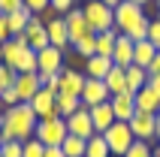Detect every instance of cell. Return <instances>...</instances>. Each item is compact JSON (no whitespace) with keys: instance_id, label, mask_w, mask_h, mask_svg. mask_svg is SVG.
I'll use <instances>...</instances> for the list:
<instances>
[{"instance_id":"6da1fadb","label":"cell","mask_w":160,"mask_h":157,"mask_svg":"<svg viewBox=\"0 0 160 157\" xmlns=\"http://www.w3.org/2000/svg\"><path fill=\"white\" fill-rule=\"evenodd\" d=\"M0 124H3L6 139L27 142V139H33V130H36V124H39V118H36V112H33L30 103H15V106H9L6 112H3Z\"/></svg>"},{"instance_id":"7a4b0ae2","label":"cell","mask_w":160,"mask_h":157,"mask_svg":"<svg viewBox=\"0 0 160 157\" xmlns=\"http://www.w3.org/2000/svg\"><path fill=\"white\" fill-rule=\"evenodd\" d=\"M0 48H3V63L12 67L15 73H33L36 70V52L27 45L24 36H12Z\"/></svg>"},{"instance_id":"3957f363","label":"cell","mask_w":160,"mask_h":157,"mask_svg":"<svg viewBox=\"0 0 160 157\" xmlns=\"http://www.w3.org/2000/svg\"><path fill=\"white\" fill-rule=\"evenodd\" d=\"M82 12H85V21H88V27L94 33H103V30L115 27V9L106 6L103 0H85Z\"/></svg>"},{"instance_id":"277c9868","label":"cell","mask_w":160,"mask_h":157,"mask_svg":"<svg viewBox=\"0 0 160 157\" xmlns=\"http://www.w3.org/2000/svg\"><path fill=\"white\" fill-rule=\"evenodd\" d=\"M145 6L133 3V0H121L115 6V30L118 33H133L139 24H145Z\"/></svg>"},{"instance_id":"5b68a950","label":"cell","mask_w":160,"mask_h":157,"mask_svg":"<svg viewBox=\"0 0 160 157\" xmlns=\"http://www.w3.org/2000/svg\"><path fill=\"white\" fill-rule=\"evenodd\" d=\"M70 136V130H67V118H45V121L36 124L33 130V139H39L42 145H63V139Z\"/></svg>"},{"instance_id":"8992f818","label":"cell","mask_w":160,"mask_h":157,"mask_svg":"<svg viewBox=\"0 0 160 157\" xmlns=\"http://www.w3.org/2000/svg\"><path fill=\"white\" fill-rule=\"evenodd\" d=\"M103 139H106V145H109V151H112V154L124 157L127 148L136 142V136H133V130H130V124H127V121H115L106 133H103Z\"/></svg>"},{"instance_id":"52a82bcc","label":"cell","mask_w":160,"mask_h":157,"mask_svg":"<svg viewBox=\"0 0 160 157\" xmlns=\"http://www.w3.org/2000/svg\"><path fill=\"white\" fill-rule=\"evenodd\" d=\"M127 124H130V130H133L136 139H145V142L157 139V115H151V112H139V109H136V115H133Z\"/></svg>"},{"instance_id":"ba28073f","label":"cell","mask_w":160,"mask_h":157,"mask_svg":"<svg viewBox=\"0 0 160 157\" xmlns=\"http://www.w3.org/2000/svg\"><path fill=\"white\" fill-rule=\"evenodd\" d=\"M109 88H106V82L103 78H85V88H82V94H79V100H82V106L85 109H91V106H100V103H109Z\"/></svg>"},{"instance_id":"9c48e42d","label":"cell","mask_w":160,"mask_h":157,"mask_svg":"<svg viewBox=\"0 0 160 157\" xmlns=\"http://www.w3.org/2000/svg\"><path fill=\"white\" fill-rule=\"evenodd\" d=\"M30 106H33V112H36L39 121H45V118H58V91L39 88L36 97L30 100Z\"/></svg>"},{"instance_id":"30bf717a","label":"cell","mask_w":160,"mask_h":157,"mask_svg":"<svg viewBox=\"0 0 160 157\" xmlns=\"http://www.w3.org/2000/svg\"><path fill=\"white\" fill-rule=\"evenodd\" d=\"M63 70V52L54 45H45L36 52V73H61Z\"/></svg>"},{"instance_id":"8fae6325","label":"cell","mask_w":160,"mask_h":157,"mask_svg":"<svg viewBox=\"0 0 160 157\" xmlns=\"http://www.w3.org/2000/svg\"><path fill=\"white\" fill-rule=\"evenodd\" d=\"M67 130H70L72 136H79V139H91V136H94V124H91V109H85V106H82L79 112H72L70 118H67Z\"/></svg>"},{"instance_id":"7c38bea8","label":"cell","mask_w":160,"mask_h":157,"mask_svg":"<svg viewBox=\"0 0 160 157\" xmlns=\"http://www.w3.org/2000/svg\"><path fill=\"white\" fill-rule=\"evenodd\" d=\"M24 39H27V45H30L33 52H39V48L48 45V30H45V24H42V15H33L30 21H27Z\"/></svg>"},{"instance_id":"4fadbf2b","label":"cell","mask_w":160,"mask_h":157,"mask_svg":"<svg viewBox=\"0 0 160 157\" xmlns=\"http://www.w3.org/2000/svg\"><path fill=\"white\" fill-rule=\"evenodd\" d=\"M42 88V82H39V73H18V78H15V91H18V97H21V103H30L36 97V91Z\"/></svg>"},{"instance_id":"5bb4252c","label":"cell","mask_w":160,"mask_h":157,"mask_svg":"<svg viewBox=\"0 0 160 157\" xmlns=\"http://www.w3.org/2000/svg\"><path fill=\"white\" fill-rule=\"evenodd\" d=\"M109 103H112V112H115V121H130L136 115V100L130 91H124V94H112L109 97Z\"/></svg>"},{"instance_id":"9a60e30c","label":"cell","mask_w":160,"mask_h":157,"mask_svg":"<svg viewBox=\"0 0 160 157\" xmlns=\"http://www.w3.org/2000/svg\"><path fill=\"white\" fill-rule=\"evenodd\" d=\"M63 21H67V33H70V43H79L85 33H91L88 21H85V12H82V9H76V6H72L67 15H63Z\"/></svg>"},{"instance_id":"2e32d148","label":"cell","mask_w":160,"mask_h":157,"mask_svg":"<svg viewBox=\"0 0 160 157\" xmlns=\"http://www.w3.org/2000/svg\"><path fill=\"white\" fill-rule=\"evenodd\" d=\"M45 30H48V45H54V48H61V52H67L70 48V33H67V21L61 18H52L48 24H45Z\"/></svg>"},{"instance_id":"e0dca14e","label":"cell","mask_w":160,"mask_h":157,"mask_svg":"<svg viewBox=\"0 0 160 157\" xmlns=\"http://www.w3.org/2000/svg\"><path fill=\"white\" fill-rule=\"evenodd\" d=\"M85 78L79 70H61V82H58V94H70V97H79L82 88H85Z\"/></svg>"},{"instance_id":"ac0fdd59","label":"cell","mask_w":160,"mask_h":157,"mask_svg":"<svg viewBox=\"0 0 160 157\" xmlns=\"http://www.w3.org/2000/svg\"><path fill=\"white\" fill-rule=\"evenodd\" d=\"M91 124H94V133H106L109 127L115 124V112H112V103L91 106Z\"/></svg>"},{"instance_id":"d6986e66","label":"cell","mask_w":160,"mask_h":157,"mask_svg":"<svg viewBox=\"0 0 160 157\" xmlns=\"http://www.w3.org/2000/svg\"><path fill=\"white\" fill-rule=\"evenodd\" d=\"M133 39H130V36H124V33H118V39H115V52H112V63H115V67H130V63H133Z\"/></svg>"},{"instance_id":"ffe728a7","label":"cell","mask_w":160,"mask_h":157,"mask_svg":"<svg viewBox=\"0 0 160 157\" xmlns=\"http://www.w3.org/2000/svg\"><path fill=\"white\" fill-rule=\"evenodd\" d=\"M133 100H136V109H139V112H151V115L160 112V94H154L148 85L139 88V91L133 94Z\"/></svg>"},{"instance_id":"44dd1931","label":"cell","mask_w":160,"mask_h":157,"mask_svg":"<svg viewBox=\"0 0 160 157\" xmlns=\"http://www.w3.org/2000/svg\"><path fill=\"white\" fill-rule=\"evenodd\" d=\"M109 70H112V58H106V54H91L85 61V76L88 78H106Z\"/></svg>"},{"instance_id":"7402d4cb","label":"cell","mask_w":160,"mask_h":157,"mask_svg":"<svg viewBox=\"0 0 160 157\" xmlns=\"http://www.w3.org/2000/svg\"><path fill=\"white\" fill-rule=\"evenodd\" d=\"M106 88H109V94H124L127 91V73H124V67H115L112 63V70L106 73Z\"/></svg>"},{"instance_id":"603a6c76","label":"cell","mask_w":160,"mask_h":157,"mask_svg":"<svg viewBox=\"0 0 160 157\" xmlns=\"http://www.w3.org/2000/svg\"><path fill=\"white\" fill-rule=\"evenodd\" d=\"M157 52H160L157 45H151L148 39H142V43H136V45H133V63L148 70V63L154 61V54H157Z\"/></svg>"},{"instance_id":"cb8c5ba5","label":"cell","mask_w":160,"mask_h":157,"mask_svg":"<svg viewBox=\"0 0 160 157\" xmlns=\"http://www.w3.org/2000/svg\"><path fill=\"white\" fill-rule=\"evenodd\" d=\"M124 73H127V91H130V94H136V91H139V88L148 82V70H145V67H136V63H130Z\"/></svg>"},{"instance_id":"d4e9b609","label":"cell","mask_w":160,"mask_h":157,"mask_svg":"<svg viewBox=\"0 0 160 157\" xmlns=\"http://www.w3.org/2000/svg\"><path fill=\"white\" fill-rule=\"evenodd\" d=\"M30 12L27 9H18V12H9L6 15V21H9V33L12 36H24V27H27V21H30Z\"/></svg>"},{"instance_id":"484cf974","label":"cell","mask_w":160,"mask_h":157,"mask_svg":"<svg viewBox=\"0 0 160 157\" xmlns=\"http://www.w3.org/2000/svg\"><path fill=\"white\" fill-rule=\"evenodd\" d=\"M115 39H118V30L112 27V30H103V33H97V54H106V58H112V52H115Z\"/></svg>"},{"instance_id":"4316f807","label":"cell","mask_w":160,"mask_h":157,"mask_svg":"<svg viewBox=\"0 0 160 157\" xmlns=\"http://www.w3.org/2000/svg\"><path fill=\"white\" fill-rule=\"evenodd\" d=\"M112 151H109L106 139H103V133H94L88 139V148H85V157H109Z\"/></svg>"},{"instance_id":"83f0119b","label":"cell","mask_w":160,"mask_h":157,"mask_svg":"<svg viewBox=\"0 0 160 157\" xmlns=\"http://www.w3.org/2000/svg\"><path fill=\"white\" fill-rule=\"evenodd\" d=\"M82 109V100L79 97H70V94H58V115L61 118H70L72 112Z\"/></svg>"},{"instance_id":"f1b7e54d","label":"cell","mask_w":160,"mask_h":157,"mask_svg":"<svg viewBox=\"0 0 160 157\" xmlns=\"http://www.w3.org/2000/svg\"><path fill=\"white\" fill-rule=\"evenodd\" d=\"M63 154L67 157H85V148H88V139H79V136H67V139H63Z\"/></svg>"},{"instance_id":"f546056e","label":"cell","mask_w":160,"mask_h":157,"mask_svg":"<svg viewBox=\"0 0 160 157\" xmlns=\"http://www.w3.org/2000/svg\"><path fill=\"white\" fill-rule=\"evenodd\" d=\"M72 48H76V52L88 61L91 54H97V33H94V30H91V33H85L79 43H72Z\"/></svg>"},{"instance_id":"4dcf8cb0","label":"cell","mask_w":160,"mask_h":157,"mask_svg":"<svg viewBox=\"0 0 160 157\" xmlns=\"http://www.w3.org/2000/svg\"><path fill=\"white\" fill-rule=\"evenodd\" d=\"M124 157H154V148H151V142H145V139H136L130 148H127Z\"/></svg>"},{"instance_id":"1f68e13d","label":"cell","mask_w":160,"mask_h":157,"mask_svg":"<svg viewBox=\"0 0 160 157\" xmlns=\"http://www.w3.org/2000/svg\"><path fill=\"white\" fill-rule=\"evenodd\" d=\"M0 154L3 157H24V142L21 139H6L0 145Z\"/></svg>"},{"instance_id":"d6a6232c","label":"cell","mask_w":160,"mask_h":157,"mask_svg":"<svg viewBox=\"0 0 160 157\" xmlns=\"http://www.w3.org/2000/svg\"><path fill=\"white\" fill-rule=\"evenodd\" d=\"M15 78H18V73L12 70V67L0 63V94H3V91H9V88L15 85Z\"/></svg>"},{"instance_id":"836d02e7","label":"cell","mask_w":160,"mask_h":157,"mask_svg":"<svg viewBox=\"0 0 160 157\" xmlns=\"http://www.w3.org/2000/svg\"><path fill=\"white\" fill-rule=\"evenodd\" d=\"M24 9L30 15H42L45 9H52V0H24Z\"/></svg>"},{"instance_id":"e575fe53","label":"cell","mask_w":160,"mask_h":157,"mask_svg":"<svg viewBox=\"0 0 160 157\" xmlns=\"http://www.w3.org/2000/svg\"><path fill=\"white\" fill-rule=\"evenodd\" d=\"M24 157H45V145L39 139H27L24 142Z\"/></svg>"},{"instance_id":"d590c367","label":"cell","mask_w":160,"mask_h":157,"mask_svg":"<svg viewBox=\"0 0 160 157\" xmlns=\"http://www.w3.org/2000/svg\"><path fill=\"white\" fill-rule=\"evenodd\" d=\"M39 82H42V88H48V91H58L61 73H39Z\"/></svg>"},{"instance_id":"8d00e7d4","label":"cell","mask_w":160,"mask_h":157,"mask_svg":"<svg viewBox=\"0 0 160 157\" xmlns=\"http://www.w3.org/2000/svg\"><path fill=\"white\" fill-rule=\"evenodd\" d=\"M0 100H3V106H15V103H21V97H18V91H15V85L9 88V91H3V94H0Z\"/></svg>"},{"instance_id":"74e56055","label":"cell","mask_w":160,"mask_h":157,"mask_svg":"<svg viewBox=\"0 0 160 157\" xmlns=\"http://www.w3.org/2000/svg\"><path fill=\"white\" fill-rule=\"evenodd\" d=\"M18 9H24V0H0V12H18Z\"/></svg>"},{"instance_id":"f35d334b","label":"cell","mask_w":160,"mask_h":157,"mask_svg":"<svg viewBox=\"0 0 160 157\" xmlns=\"http://www.w3.org/2000/svg\"><path fill=\"white\" fill-rule=\"evenodd\" d=\"M148 43L160 48V21H148Z\"/></svg>"},{"instance_id":"ab89813d","label":"cell","mask_w":160,"mask_h":157,"mask_svg":"<svg viewBox=\"0 0 160 157\" xmlns=\"http://www.w3.org/2000/svg\"><path fill=\"white\" fill-rule=\"evenodd\" d=\"M6 39H12V33H9V21H6V12H0V43H6Z\"/></svg>"},{"instance_id":"60d3db41","label":"cell","mask_w":160,"mask_h":157,"mask_svg":"<svg viewBox=\"0 0 160 157\" xmlns=\"http://www.w3.org/2000/svg\"><path fill=\"white\" fill-rule=\"evenodd\" d=\"M72 3H76V0H52V9H58V12L67 15V12L72 9Z\"/></svg>"},{"instance_id":"b9f144b4","label":"cell","mask_w":160,"mask_h":157,"mask_svg":"<svg viewBox=\"0 0 160 157\" xmlns=\"http://www.w3.org/2000/svg\"><path fill=\"white\" fill-rule=\"evenodd\" d=\"M45 157H67L61 145H45Z\"/></svg>"},{"instance_id":"7bdbcfd3","label":"cell","mask_w":160,"mask_h":157,"mask_svg":"<svg viewBox=\"0 0 160 157\" xmlns=\"http://www.w3.org/2000/svg\"><path fill=\"white\" fill-rule=\"evenodd\" d=\"M148 76H160V52L154 54V61L148 63Z\"/></svg>"},{"instance_id":"ee69618b","label":"cell","mask_w":160,"mask_h":157,"mask_svg":"<svg viewBox=\"0 0 160 157\" xmlns=\"http://www.w3.org/2000/svg\"><path fill=\"white\" fill-rule=\"evenodd\" d=\"M145 85L151 88L154 94H160V76H148V82H145Z\"/></svg>"},{"instance_id":"f6af8a7d","label":"cell","mask_w":160,"mask_h":157,"mask_svg":"<svg viewBox=\"0 0 160 157\" xmlns=\"http://www.w3.org/2000/svg\"><path fill=\"white\" fill-rule=\"evenodd\" d=\"M103 3H106V6H112V9H115L118 3H121V0H103Z\"/></svg>"},{"instance_id":"bcb514c9","label":"cell","mask_w":160,"mask_h":157,"mask_svg":"<svg viewBox=\"0 0 160 157\" xmlns=\"http://www.w3.org/2000/svg\"><path fill=\"white\" fill-rule=\"evenodd\" d=\"M3 142H6V133H3V124H0V145H3Z\"/></svg>"},{"instance_id":"7dc6e473","label":"cell","mask_w":160,"mask_h":157,"mask_svg":"<svg viewBox=\"0 0 160 157\" xmlns=\"http://www.w3.org/2000/svg\"><path fill=\"white\" fill-rule=\"evenodd\" d=\"M157 142H160V112H157Z\"/></svg>"},{"instance_id":"c3c4849f","label":"cell","mask_w":160,"mask_h":157,"mask_svg":"<svg viewBox=\"0 0 160 157\" xmlns=\"http://www.w3.org/2000/svg\"><path fill=\"white\" fill-rule=\"evenodd\" d=\"M3 112H6V106H3V100H0V118H3Z\"/></svg>"},{"instance_id":"681fc988","label":"cell","mask_w":160,"mask_h":157,"mask_svg":"<svg viewBox=\"0 0 160 157\" xmlns=\"http://www.w3.org/2000/svg\"><path fill=\"white\" fill-rule=\"evenodd\" d=\"M133 3H139V6H145V3H151V0H133Z\"/></svg>"},{"instance_id":"f907efd6","label":"cell","mask_w":160,"mask_h":157,"mask_svg":"<svg viewBox=\"0 0 160 157\" xmlns=\"http://www.w3.org/2000/svg\"><path fill=\"white\" fill-rule=\"evenodd\" d=\"M154 157H160V145H157V148H154Z\"/></svg>"},{"instance_id":"816d5d0a","label":"cell","mask_w":160,"mask_h":157,"mask_svg":"<svg viewBox=\"0 0 160 157\" xmlns=\"http://www.w3.org/2000/svg\"><path fill=\"white\" fill-rule=\"evenodd\" d=\"M0 45H3V43H0ZM0 63H3V48H0Z\"/></svg>"},{"instance_id":"f5cc1de1","label":"cell","mask_w":160,"mask_h":157,"mask_svg":"<svg viewBox=\"0 0 160 157\" xmlns=\"http://www.w3.org/2000/svg\"><path fill=\"white\" fill-rule=\"evenodd\" d=\"M157 21H160V9H157Z\"/></svg>"},{"instance_id":"db71d44e","label":"cell","mask_w":160,"mask_h":157,"mask_svg":"<svg viewBox=\"0 0 160 157\" xmlns=\"http://www.w3.org/2000/svg\"><path fill=\"white\" fill-rule=\"evenodd\" d=\"M157 9H160V0H157Z\"/></svg>"},{"instance_id":"11a10c76","label":"cell","mask_w":160,"mask_h":157,"mask_svg":"<svg viewBox=\"0 0 160 157\" xmlns=\"http://www.w3.org/2000/svg\"><path fill=\"white\" fill-rule=\"evenodd\" d=\"M0 157H3V154H0Z\"/></svg>"}]
</instances>
